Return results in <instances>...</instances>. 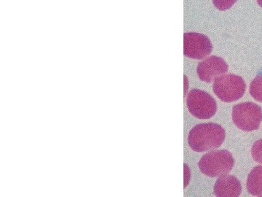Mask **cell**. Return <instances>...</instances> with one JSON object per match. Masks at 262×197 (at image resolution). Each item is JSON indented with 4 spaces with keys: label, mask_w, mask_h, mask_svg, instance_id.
<instances>
[{
    "label": "cell",
    "mask_w": 262,
    "mask_h": 197,
    "mask_svg": "<svg viewBox=\"0 0 262 197\" xmlns=\"http://www.w3.org/2000/svg\"><path fill=\"white\" fill-rule=\"evenodd\" d=\"M225 129L215 123L198 124L188 135V143L195 152L209 151L220 148L225 141Z\"/></svg>",
    "instance_id": "cell-1"
},
{
    "label": "cell",
    "mask_w": 262,
    "mask_h": 197,
    "mask_svg": "<svg viewBox=\"0 0 262 197\" xmlns=\"http://www.w3.org/2000/svg\"><path fill=\"white\" fill-rule=\"evenodd\" d=\"M233 155L227 150H213L206 153L199 161L198 167L203 174L219 178L229 174L233 168Z\"/></svg>",
    "instance_id": "cell-2"
},
{
    "label": "cell",
    "mask_w": 262,
    "mask_h": 197,
    "mask_svg": "<svg viewBox=\"0 0 262 197\" xmlns=\"http://www.w3.org/2000/svg\"><path fill=\"white\" fill-rule=\"evenodd\" d=\"M213 90L217 97L225 103H232L242 97L246 84L241 76L224 74L213 81Z\"/></svg>",
    "instance_id": "cell-3"
},
{
    "label": "cell",
    "mask_w": 262,
    "mask_h": 197,
    "mask_svg": "<svg viewBox=\"0 0 262 197\" xmlns=\"http://www.w3.org/2000/svg\"><path fill=\"white\" fill-rule=\"evenodd\" d=\"M232 116L234 125L241 130H257L262 122V110L251 102L239 103L232 108Z\"/></svg>",
    "instance_id": "cell-4"
},
{
    "label": "cell",
    "mask_w": 262,
    "mask_h": 197,
    "mask_svg": "<svg viewBox=\"0 0 262 197\" xmlns=\"http://www.w3.org/2000/svg\"><path fill=\"white\" fill-rule=\"evenodd\" d=\"M187 105L189 113L198 119H209L216 113L214 98L203 90H191L188 94Z\"/></svg>",
    "instance_id": "cell-5"
},
{
    "label": "cell",
    "mask_w": 262,
    "mask_h": 197,
    "mask_svg": "<svg viewBox=\"0 0 262 197\" xmlns=\"http://www.w3.org/2000/svg\"><path fill=\"white\" fill-rule=\"evenodd\" d=\"M213 50L211 41L204 34L187 32L184 34V56L193 60H204Z\"/></svg>",
    "instance_id": "cell-6"
},
{
    "label": "cell",
    "mask_w": 262,
    "mask_h": 197,
    "mask_svg": "<svg viewBox=\"0 0 262 197\" xmlns=\"http://www.w3.org/2000/svg\"><path fill=\"white\" fill-rule=\"evenodd\" d=\"M228 68V65L223 58L211 56L206 57L198 64L196 73L200 80L210 84L219 76L227 73Z\"/></svg>",
    "instance_id": "cell-7"
},
{
    "label": "cell",
    "mask_w": 262,
    "mask_h": 197,
    "mask_svg": "<svg viewBox=\"0 0 262 197\" xmlns=\"http://www.w3.org/2000/svg\"><path fill=\"white\" fill-rule=\"evenodd\" d=\"M216 196H239L242 186L237 178L229 174H224L217 180L213 188Z\"/></svg>",
    "instance_id": "cell-8"
},
{
    "label": "cell",
    "mask_w": 262,
    "mask_h": 197,
    "mask_svg": "<svg viewBox=\"0 0 262 197\" xmlns=\"http://www.w3.org/2000/svg\"><path fill=\"white\" fill-rule=\"evenodd\" d=\"M246 187L250 194L262 196V165L256 166L248 174Z\"/></svg>",
    "instance_id": "cell-9"
},
{
    "label": "cell",
    "mask_w": 262,
    "mask_h": 197,
    "mask_svg": "<svg viewBox=\"0 0 262 197\" xmlns=\"http://www.w3.org/2000/svg\"><path fill=\"white\" fill-rule=\"evenodd\" d=\"M250 94L255 100L262 103L261 74H258L250 85Z\"/></svg>",
    "instance_id": "cell-10"
},
{
    "label": "cell",
    "mask_w": 262,
    "mask_h": 197,
    "mask_svg": "<svg viewBox=\"0 0 262 197\" xmlns=\"http://www.w3.org/2000/svg\"><path fill=\"white\" fill-rule=\"evenodd\" d=\"M251 155L255 162L262 164V139L255 142L251 148Z\"/></svg>",
    "instance_id": "cell-11"
},
{
    "label": "cell",
    "mask_w": 262,
    "mask_h": 197,
    "mask_svg": "<svg viewBox=\"0 0 262 197\" xmlns=\"http://www.w3.org/2000/svg\"><path fill=\"white\" fill-rule=\"evenodd\" d=\"M213 5L217 9L225 11L232 8L237 0H212Z\"/></svg>",
    "instance_id": "cell-12"
},
{
    "label": "cell",
    "mask_w": 262,
    "mask_h": 197,
    "mask_svg": "<svg viewBox=\"0 0 262 197\" xmlns=\"http://www.w3.org/2000/svg\"><path fill=\"white\" fill-rule=\"evenodd\" d=\"M191 179V172L187 165L184 164V187H187Z\"/></svg>",
    "instance_id": "cell-13"
},
{
    "label": "cell",
    "mask_w": 262,
    "mask_h": 197,
    "mask_svg": "<svg viewBox=\"0 0 262 197\" xmlns=\"http://www.w3.org/2000/svg\"><path fill=\"white\" fill-rule=\"evenodd\" d=\"M258 4L260 5V7L262 8V0H257Z\"/></svg>",
    "instance_id": "cell-14"
},
{
    "label": "cell",
    "mask_w": 262,
    "mask_h": 197,
    "mask_svg": "<svg viewBox=\"0 0 262 197\" xmlns=\"http://www.w3.org/2000/svg\"><path fill=\"white\" fill-rule=\"evenodd\" d=\"M258 74H261V75H262V67H261V70L259 71V73H258Z\"/></svg>",
    "instance_id": "cell-15"
}]
</instances>
